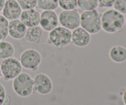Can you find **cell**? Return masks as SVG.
Instances as JSON below:
<instances>
[{
    "instance_id": "obj_4",
    "label": "cell",
    "mask_w": 126,
    "mask_h": 105,
    "mask_svg": "<svg viewBox=\"0 0 126 105\" xmlns=\"http://www.w3.org/2000/svg\"><path fill=\"white\" fill-rule=\"evenodd\" d=\"M71 30L63 27H57L49 31V41L52 45L58 48H62L71 42Z\"/></svg>"
},
{
    "instance_id": "obj_19",
    "label": "cell",
    "mask_w": 126,
    "mask_h": 105,
    "mask_svg": "<svg viewBox=\"0 0 126 105\" xmlns=\"http://www.w3.org/2000/svg\"><path fill=\"white\" fill-rule=\"evenodd\" d=\"M9 22L3 15H0V41H3L8 35Z\"/></svg>"
},
{
    "instance_id": "obj_5",
    "label": "cell",
    "mask_w": 126,
    "mask_h": 105,
    "mask_svg": "<svg viewBox=\"0 0 126 105\" xmlns=\"http://www.w3.org/2000/svg\"><path fill=\"white\" fill-rule=\"evenodd\" d=\"M41 54L34 49H28L24 50L19 59L22 67L30 70H34L38 68L41 63Z\"/></svg>"
},
{
    "instance_id": "obj_15",
    "label": "cell",
    "mask_w": 126,
    "mask_h": 105,
    "mask_svg": "<svg viewBox=\"0 0 126 105\" xmlns=\"http://www.w3.org/2000/svg\"><path fill=\"white\" fill-rule=\"evenodd\" d=\"M110 57L116 63H122L126 60V49L121 45H115L111 48Z\"/></svg>"
},
{
    "instance_id": "obj_18",
    "label": "cell",
    "mask_w": 126,
    "mask_h": 105,
    "mask_svg": "<svg viewBox=\"0 0 126 105\" xmlns=\"http://www.w3.org/2000/svg\"><path fill=\"white\" fill-rule=\"evenodd\" d=\"M78 6L84 11L95 9L98 6V0H78Z\"/></svg>"
},
{
    "instance_id": "obj_9",
    "label": "cell",
    "mask_w": 126,
    "mask_h": 105,
    "mask_svg": "<svg viewBox=\"0 0 126 105\" xmlns=\"http://www.w3.org/2000/svg\"><path fill=\"white\" fill-rule=\"evenodd\" d=\"M59 18L54 11H44L40 14L39 25L46 31H50L58 26Z\"/></svg>"
},
{
    "instance_id": "obj_22",
    "label": "cell",
    "mask_w": 126,
    "mask_h": 105,
    "mask_svg": "<svg viewBox=\"0 0 126 105\" xmlns=\"http://www.w3.org/2000/svg\"><path fill=\"white\" fill-rule=\"evenodd\" d=\"M114 9L123 14H126V0H114L113 4Z\"/></svg>"
},
{
    "instance_id": "obj_7",
    "label": "cell",
    "mask_w": 126,
    "mask_h": 105,
    "mask_svg": "<svg viewBox=\"0 0 126 105\" xmlns=\"http://www.w3.org/2000/svg\"><path fill=\"white\" fill-rule=\"evenodd\" d=\"M59 22L62 27L73 30L80 26V15L77 9L63 10L59 15Z\"/></svg>"
},
{
    "instance_id": "obj_10",
    "label": "cell",
    "mask_w": 126,
    "mask_h": 105,
    "mask_svg": "<svg viewBox=\"0 0 126 105\" xmlns=\"http://www.w3.org/2000/svg\"><path fill=\"white\" fill-rule=\"evenodd\" d=\"M22 10L16 0H6L2 9V15L7 20L18 19L22 12Z\"/></svg>"
},
{
    "instance_id": "obj_6",
    "label": "cell",
    "mask_w": 126,
    "mask_h": 105,
    "mask_svg": "<svg viewBox=\"0 0 126 105\" xmlns=\"http://www.w3.org/2000/svg\"><path fill=\"white\" fill-rule=\"evenodd\" d=\"M22 70L19 60L12 57L4 59L1 63V73L6 79H14L22 73Z\"/></svg>"
},
{
    "instance_id": "obj_12",
    "label": "cell",
    "mask_w": 126,
    "mask_h": 105,
    "mask_svg": "<svg viewBox=\"0 0 126 105\" xmlns=\"http://www.w3.org/2000/svg\"><path fill=\"white\" fill-rule=\"evenodd\" d=\"M20 20L27 27L38 26L40 21V14L34 9L23 10L20 16Z\"/></svg>"
},
{
    "instance_id": "obj_1",
    "label": "cell",
    "mask_w": 126,
    "mask_h": 105,
    "mask_svg": "<svg viewBox=\"0 0 126 105\" xmlns=\"http://www.w3.org/2000/svg\"><path fill=\"white\" fill-rule=\"evenodd\" d=\"M102 28L108 33L118 32L124 24V17L123 14L115 9H109L102 14Z\"/></svg>"
},
{
    "instance_id": "obj_2",
    "label": "cell",
    "mask_w": 126,
    "mask_h": 105,
    "mask_svg": "<svg viewBox=\"0 0 126 105\" xmlns=\"http://www.w3.org/2000/svg\"><path fill=\"white\" fill-rule=\"evenodd\" d=\"M102 14L97 10L84 11L80 15V25L89 34H97L102 30Z\"/></svg>"
},
{
    "instance_id": "obj_20",
    "label": "cell",
    "mask_w": 126,
    "mask_h": 105,
    "mask_svg": "<svg viewBox=\"0 0 126 105\" xmlns=\"http://www.w3.org/2000/svg\"><path fill=\"white\" fill-rule=\"evenodd\" d=\"M58 2L63 10H72L78 7V0H58Z\"/></svg>"
},
{
    "instance_id": "obj_11",
    "label": "cell",
    "mask_w": 126,
    "mask_h": 105,
    "mask_svg": "<svg viewBox=\"0 0 126 105\" xmlns=\"http://www.w3.org/2000/svg\"><path fill=\"white\" fill-rule=\"evenodd\" d=\"M91 35L82 27H78L71 33V41L74 45L79 47H86L89 44Z\"/></svg>"
},
{
    "instance_id": "obj_24",
    "label": "cell",
    "mask_w": 126,
    "mask_h": 105,
    "mask_svg": "<svg viewBox=\"0 0 126 105\" xmlns=\"http://www.w3.org/2000/svg\"><path fill=\"white\" fill-rule=\"evenodd\" d=\"M6 98V91L4 87L1 84H0V105H2L4 102Z\"/></svg>"
},
{
    "instance_id": "obj_14",
    "label": "cell",
    "mask_w": 126,
    "mask_h": 105,
    "mask_svg": "<svg viewBox=\"0 0 126 105\" xmlns=\"http://www.w3.org/2000/svg\"><path fill=\"white\" fill-rule=\"evenodd\" d=\"M43 34V30L39 26L29 27L27 29L25 39L28 42L35 44H39Z\"/></svg>"
},
{
    "instance_id": "obj_27",
    "label": "cell",
    "mask_w": 126,
    "mask_h": 105,
    "mask_svg": "<svg viewBox=\"0 0 126 105\" xmlns=\"http://www.w3.org/2000/svg\"><path fill=\"white\" fill-rule=\"evenodd\" d=\"M1 75H2V73H1V62H0V79L1 77Z\"/></svg>"
},
{
    "instance_id": "obj_25",
    "label": "cell",
    "mask_w": 126,
    "mask_h": 105,
    "mask_svg": "<svg viewBox=\"0 0 126 105\" xmlns=\"http://www.w3.org/2000/svg\"><path fill=\"white\" fill-rule=\"evenodd\" d=\"M5 2H6V0H0V12L2 11Z\"/></svg>"
},
{
    "instance_id": "obj_13",
    "label": "cell",
    "mask_w": 126,
    "mask_h": 105,
    "mask_svg": "<svg viewBox=\"0 0 126 105\" xmlns=\"http://www.w3.org/2000/svg\"><path fill=\"white\" fill-rule=\"evenodd\" d=\"M27 29V27L18 18L9 22L8 34L14 39H21L24 38Z\"/></svg>"
},
{
    "instance_id": "obj_21",
    "label": "cell",
    "mask_w": 126,
    "mask_h": 105,
    "mask_svg": "<svg viewBox=\"0 0 126 105\" xmlns=\"http://www.w3.org/2000/svg\"><path fill=\"white\" fill-rule=\"evenodd\" d=\"M23 10L34 9L36 6L37 0H16Z\"/></svg>"
},
{
    "instance_id": "obj_17",
    "label": "cell",
    "mask_w": 126,
    "mask_h": 105,
    "mask_svg": "<svg viewBox=\"0 0 126 105\" xmlns=\"http://www.w3.org/2000/svg\"><path fill=\"white\" fill-rule=\"evenodd\" d=\"M36 6L43 11H54L59 6L58 0H37Z\"/></svg>"
},
{
    "instance_id": "obj_26",
    "label": "cell",
    "mask_w": 126,
    "mask_h": 105,
    "mask_svg": "<svg viewBox=\"0 0 126 105\" xmlns=\"http://www.w3.org/2000/svg\"><path fill=\"white\" fill-rule=\"evenodd\" d=\"M123 101H124V103L125 105H126V90L124 92V94H123Z\"/></svg>"
},
{
    "instance_id": "obj_16",
    "label": "cell",
    "mask_w": 126,
    "mask_h": 105,
    "mask_svg": "<svg viewBox=\"0 0 126 105\" xmlns=\"http://www.w3.org/2000/svg\"><path fill=\"white\" fill-rule=\"evenodd\" d=\"M14 48L12 44L4 41H0V60H4L13 56Z\"/></svg>"
},
{
    "instance_id": "obj_3",
    "label": "cell",
    "mask_w": 126,
    "mask_h": 105,
    "mask_svg": "<svg viewBox=\"0 0 126 105\" xmlns=\"http://www.w3.org/2000/svg\"><path fill=\"white\" fill-rule=\"evenodd\" d=\"M12 87L18 96L28 97L33 92V79L27 73H21L14 79Z\"/></svg>"
},
{
    "instance_id": "obj_8",
    "label": "cell",
    "mask_w": 126,
    "mask_h": 105,
    "mask_svg": "<svg viewBox=\"0 0 126 105\" xmlns=\"http://www.w3.org/2000/svg\"><path fill=\"white\" fill-rule=\"evenodd\" d=\"M53 85L50 77L43 73L37 74L33 79V90L41 95L49 94L52 90Z\"/></svg>"
},
{
    "instance_id": "obj_23",
    "label": "cell",
    "mask_w": 126,
    "mask_h": 105,
    "mask_svg": "<svg viewBox=\"0 0 126 105\" xmlns=\"http://www.w3.org/2000/svg\"><path fill=\"white\" fill-rule=\"evenodd\" d=\"M114 0H98V6L102 8H109L113 6Z\"/></svg>"
}]
</instances>
